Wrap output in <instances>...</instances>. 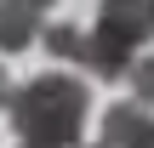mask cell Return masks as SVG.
Returning a JSON list of instances; mask_svg holds the SVG:
<instances>
[{"label":"cell","instance_id":"cell-1","mask_svg":"<svg viewBox=\"0 0 154 148\" xmlns=\"http://www.w3.org/2000/svg\"><path fill=\"white\" fill-rule=\"evenodd\" d=\"M86 108H91V91L74 74H40L6 97V114H11L23 148H80Z\"/></svg>","mask_w":154,"mask_h":148},{"label":"cell","instance_id":"cell-2","mask_svg":"<svg viewBox=\"0 0 154 148\" xmlns=\"http://www.w3.org/2000/svg\"><path fill=\"white\" fill-rule=\"evenodd\" d=\"M86 40H91L86 74L120 80L137 63V51L154 40V0H103L97 6V23L86 29Z\"/></svg>","mask_w":154,"mask_h":148},{"label":"cell","instance_id":"cell-3","mask_svg":"<svg viewBox=\"0 0 154 148\" xmlns=\"http://www.w3.org/2000/svg\"><path fill=\"white\" fill-rule=\"evenodd\" d=\"M97 148H154V108H143V103H114L103 114V143Z\"/></svg>","mask_w":154,"mask_h":148},{"label":"cell","instance_id":"cell-4","mask_svg":"<svg viewBox=\"0 0 154 148\" xmlns=\"http://www.w3.org/2000/svg\"><path fill=\"white\" fill-rule=\"evenodd\" d=\"M34 34H46L40 6H29V0H0V51H23V46H34Z\"/></svg>","mask_w":154,"mask_h":148},{"label":"cell","instance_id":"cell-5","mask_svg":"<svg viewBox=\"0 0 154 148\" xmlns=\"http://www.w3.org/2000/svg\"><path fill=\"white\" fill-rule=\"evenodd\" d=\"M40 40H46V51H51L57 63H80V68H86V57H91V40H86L80 23H51Z\"/></svg>","mask_w":154,"mask_h":148},{"label":"cell","instance_id":"cell-6","mask_svg":"<svg viewBox=\"0 0 154 148\" xmlns=\"http://www.w3.org/2000/svg\"><path fill=\"white\" fill-rule=\"evenodd\" d=\"M126 80H131V97H137L143 108H154V57H137V63L126 68Z\"/></svg>","mask_w":154,"mask_h":148},{"label":"cell","instance_id":"cell-7","mask_svg":"<svg viewBox=\"0 0 154 148\" xmlns=\"http://www.w3.org/2000/svg\"><path fill=\"white\" fill-rule=\"evenodd\" d=\"M6 97H11V86H6V68H0V108H6Z\"/></svg>","mask_w":154,"mask_h":148},{"label":"cell","instance_id":"cell-8","mask_svg":"<svg viewBox=\"0 0 154 148\" xmlns=\"http://www.w3.org/2000/svg\"><path fill=\"white\" fill-rule=\"evenodd\" d=\"M29 6H40V11H46V6H51V0H29Z\"/></svg>","mask_w":154,"mask_h":148}]
</instances>
